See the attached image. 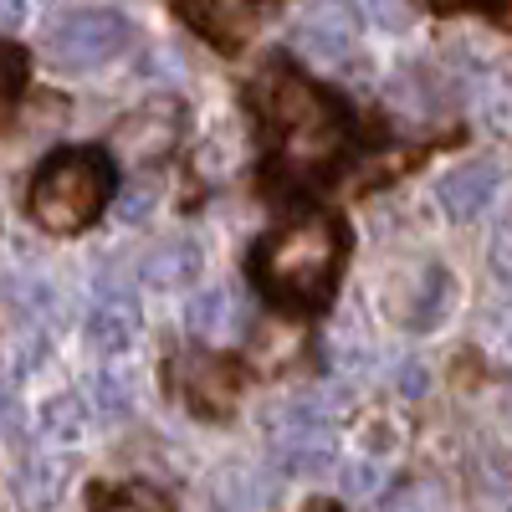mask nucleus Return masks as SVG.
<instances>
[{
  "mask_svg": "<svg viewBox=\"0 0 512 512\" xmlns=\"http://www.w3.org/2000/svg\"><path fill=\"white\" fill-rule=\"evenodd\" d=\"M256 113H262L272 149H277V175L292 185H313L333 175V164L349 149V113L333 93L313 88L303 72L267 67L256 77Z\"/></svg>",
  "mask_w": 512,
  "mask_h": 512,
  "instance_id": "1",
  "label": "nucleus"
},
{
  "mask_svg": "<svg viewBox=\"0 0 512 512\" xmlns=\"http://www.w3.org/2000/svg\"><path fill=\"white\" fill-rule=\"evenodd\" d=\"M344 221L338 216H303L282 231H272L256 251V282H262L277 303L292 308H318L333 292V277L344 267Z\"/></svg>",
  "mask_w": 512,
  "mask_h": 512,
  "instance_id": "2",
  "label": "nucleus"
},
{
  "mask_svg": "<svg viewBox=\"0 0 512 512\" xmlns=\"http://www.w3.org/2000/svg\"><path fill=\"white\" fill-rule=\"evenodd\" d=\"M108 190H113V164L98 149H62L36 169L26 205L41 231L67 236V231H82L98 221V210L108 205Z\"/></svg>",
  "mask_w": 512,
  "mask_h": 512,
  "instance_id": "3",
  "label": "nucleus"
},
{
  "mask_svg": "<svg viewBox=\"0 0 512 512\" xmlns=\"http://www.w3.org/2000/svg\"><path fill=\"white\" fill-rule=\"evenodd\" d=\"M344 410L338 395H297V400H282L267 410V446H272V461L292 477H318L333 466V420Z\"/></svg>",
  "mask_w": 512,
  "mask_h": 512,
  "instance_id": "4",
  "label": "nucleus"
},
{
  "mask_svg": "<svg viewBox=\"0 0 512 512\" xmlns=\"http://www.w3.org/2000/svg\"><path fill=\"white\" fill-rule=\"evenodd\" d=\"M128 41H134V31H128V21L118 11H72L62 21L47 26V36H41V52H47L57 67H103L113 62Z\"/></svg>",
  "mask_w": 512,
  "mask_h": 512,
  "instance_id": "5",
  "label": "nucleus"
},
{
  "mask_svg": "<svg viewBox=\"0 0 512 512\" xmlns=\"http://www.w3.org/2000/svg\"><path fill=\"white\" fill-rule=\"evenodd\" d=\"M180 103L175 98H149L144 108H134L128 118H118L113 128V159L118 169H149L159 164L180 139Z\"/></svg>",
  "mask_w": 512,
  "mask_h": 512,
  "instance_id": "6",
  "label": "nucleus"
},
{
  "mask_svg": "<svg viewBox=\"0 0 512 512\" xmlns=\"http://www.w3.org/2000/svg\"><path fill=\"white\" fill-rule=\"evenodd\" d=\"M451 292H456V282H451L446 267L420 262V267H410L405 277L390 282V292H384V313H390L405 333H425V328H436L446 318Z\"/></svg>",
  "mask_w": 512,
  "mask_h": 512,
  "instance_id": "7",
  "label": "nucleus"
},
{
  "mask_svg": "<svg viewBox=\"0 0 512 512\" xmlns=\"http://www.w3.org/2000/svg\"><path fill=\"white\" fill-rule=\"evenodd\" d=\"M364 16L354 0H313L308 16L292 26V47L313 62H344L359 47Z\"/></svg>",
  "mask_w": 512,
  "mask_h": 512,
  "instance_id": "8",
  "label": "nucleus"
},
{
  "mask_svg": "<svg viewBox=\"0 0 512 512\" xmlns=\"http://www.w3.org/2000/svg\"><path fill=\"white\" fill-rule=\"evenodd\" d=\"M175 379H180V395L190 400V410H200L210 420L231 415L236 390H241V369L221 354H210V349H185L180 364H175Z\"/></svg>",
  "mask_w": 512,
  "mask_h": 512,
  "instance_id": "9",
  "label": "nucleus"
},
{
  "mask_svg": "<svg viewBox=\"0 0 512 512\" xmlns=\"http://www.w3.org/2000/svg\"><path fill=\"white\" fill-rule=\"evenodd\" d=\"M277 472L256 461H226L216 477H210V507L216 512H272L277 507Z\"/></svg>",
  "mask_w": 512,
  "mask_h": 512,
  "instance_id": "10",
  "label": "nucleus"
},
{
  "mask_svg": "<svg viewBox=\"0 0 512 512\" xmlns=\"http://www.w3.org/2000/svg\"><path fill=\"white\" fill-rule=\"evenodd\" d=\"M502 185V164L497 159H466L456 169H446L441 185H436V200L446 210V221H472L487 210V200L497 195Z\"/></svg>",
  "mask_w": 512,
  "mask_h": 512,
  "instance_id": "11",
  "label": "nucleus"
},
{
  "mask_svg": "<svg viewBox=\"0 0 512 512\" xmlns=\"http://www.w3.org/2000/svg\"><path fill=\"white\" fill-rule=\"evenodd\" d=\"M272 6H277V0H185V16H190L210 41L236 47V41H246L256 26L267 21Z\"/></svg>",
  "mask_w": 512,
  "mask_h": 512,
  "instance_id": "12",
  "label": "nucleus"
},
{
  "mask_svg": "<svg viewBox=\"0 0 512 512\" xmlns=\"http://www.w3.org/2000/svg\"><path fill=\"white\" fill-rule=\"evenodd\" d=\"M139 277L144 287L154 292H185L195 277H200V246L190 236H164L144 251V262H139Z\"/></svg>",
  "mask_w": 512,
  "mask_h": 512,
  "instance_id": "13",
  "label": "nucleus"
},
{
  "mask_svg": "<svg viewBox=\"0 0 512 512\" xmlns=\"http://www.w3.org/2000/svg\"><path fill=\"white\" fill-rule=\"evenodd\" d=\"M72 487V461L62 451L52 456H31L16 472V507L21 512H57V502Z\"/></svg>",
  "mask_w": 512,
  "mask_h": 512,
  "instance_id": "14",
  "label": "nucleus"
},
{
  "mask_svg": "<svg viewBox=\"0 0 512 512\" xmlns=\"http://www.w3.org/2000/svg\"><path fill=\"white\" fill-rule=\"evenodd\" d=\"M185 323L195 338H205V344H221V338H231L241 328V308H236V292L231 287H205L195 303L185 308Z\"/></svg>",
  "mask_w": 512,
  "mask_h": 512,
  "instance_id": "15",
  "label": "nucleus"
},
{
  "mask_svg": "<svg viewBox=\"0 0 512 512\" xmlns=\"http://www.w3.org/2000/svg\"><path fill=\"white\" fill-rule=\"evenodd\" d=\"M36 431H41V441L47 446H77L82 441V431H88V400H82L77 390H62V395H52L47 405H41V415H36Z\"/></svg>",
  "mask_w": 512,
  "mask_h": 512,
  "instance_id": "16",
  "label": "nucleus"
},
{
  "mask_svg": "<svg viewBox=\"0 0 512 512\" xmlns=\"http://www.w3.org/2000/svg\"><path fill=\"white\" fill-rule=\"evenodd\" d=\"M139 338V308L134 303H93L88 313V344L98 354H123Z\"/></svg>",
  "mask_w": 512,
  "mask_h": 512,
  "instance_id": "17",
  "label": "nucleus"
},
{
  "mask_svg": "<svg viewBox=\"0 0 512 512\" xmlns=\"http://www.w3.org/2000/svg\"><path fill=\"white\" fill-rule=\"evenodd\" d=\"M477 118L487 134L512 139V77H487L477 93Z\"/></svg>",
  "mask_w": 512,
  "mask_h": 512,
  "instance_id": "18",
  "label": "nucleus"
},
{
  "mask_svg": "<svg viewBox=\"0 0 512 512\" xmlns=\"http://www.w3.org/2000/svg\"><path fill=\"white\" fill-rule=\"evenodd\" d=\"M384 512H451V497H446L441 482L415 477V482H405L390 502H384Z\"/></svg>",
  "mask_w": 512,
  "mask_h": 512,
  "instance_id": "19",
  "label": "nucleus"
},
{
  "mask_svg": "<svg viewBox=\"0 0 512 512\" xmlns=\"http://www.w3.org/2000/svg\"><path fill=\"white\" fill-rule=\"evenodd\" d=\"M154 205H159V180H154V175H139V180H128V185L118 190V221L134 226V221L149 216Z\"/></svg>",
  "mask_w": 512,
  "mask_h": 512,
  "instance_id": "20",
  "label": "nucleus"
},
{
  "mask_svg": "<svg viewBox=\"0 0 512 512\" xmlns=\"http://www.w3.org/2000/svg\"><path fill=\"white\" fill-rule=\"evenodd\" d=\"M93 405L108 415V420H118V415H128L134 410V390H128V379H118V374H93Z\"/></svg>",
  "mask_w": 512,
  "mask_h": 512,
  "instance_id": "21",
  "label": "nucleus"
},
{
  "mask_svg": "<svg viewBox=\"0 0 512 512\" xmlns=\"http://www.w3.org/2000/svg\"><path fill=\"white\" fill-rule=\"evenodd\" d=\"M344 492L354 502H379L384 497V466L379 461H349L344 466Z\"/></svg>",
  "mask_w": 512,
  "mask_h": 512,
  "instance_id": "22",
  "label": "nucleus"
},
{
  "mask_svg": "<svg viewBox=\"0 0 512 512\" xmlns=\"http://www.w3.org/2000/svg\"><path fill=\"white\" fill-rule=\"evenodd\" d=\"M21 88H26V52L21 47H6V103H11V113L21 103Z\"/></svg>",
  "mask_w": 512,
  "mask_h": 512,
  "instance_id": "23",
  "label": "nucleus"
},
{
  "mask_svg": "<svg viewBox=\"0 0 512 512\" xmlns=\"http://www.w3.org/2000/svg\"><path fill=\"white\" fill-rule=\"evenodd\" d=\"M364 6L379 16L384 31H405L410 26V6H405V0H364Z\"/></svg>",
  "mask_w": 512,
  "mask_h": 512,
  "instance_id": "24",
  "label": "nucleus"
},
{
  "mask_svg": "<svg viewBox=\"0 0 512 512\" xmlns=\"http://www.w3.org/2000/svg\"><path fill=\"white\" fill-rule=\"evenodd\" d=\"M492 262H497V277L502 282H512V221L497 231V241H492Z\"/></svg>",
  "mask_w": 512,
  "mask_h": 512,
  "instance_id": "25",
  "label": "nucleus"
},
{
  "mask_svg": "<svg viewBox=\"0 0 512 512\" xmlns=\"http://www.w3.org/2000/svg\"><path fill=\"white\" fill-rule=\"evenodd\" d=\"M395 379H400V384H395V390L415 400V395H425V379H431V374H425L420 364H400V374H395Z\"/></svg>",
  "mask_w": 512,
  "mask_h": 512,
  "instance_id": "26",
  "label": "nucleus"
},
{
  "mask_svg": "<svg viewBox=\"0 0 512 512\" xmlns=\"http://www.w3.org/2000/svg\"><path fill=\"white\" fill-rule=\"evenodd\" d=\"M98 512H149V507H139V502H128V497H113V502H103Z\"/></svg>",
  "mask_w": 512,
  "mask_h": 512,
  "instance_id": "27",
  "label": "nucleus"
},
{
  "mask_svg": "<svg viewBox=\"0 0 512 512\" xmlns=\"http://www.w3.org/2000/svg\"><path fill=\"white\" fill-rule=\"evenodd\" d=\"M21 11H26L21 0H6V16H0V21H6V31H16V26H21Z\"/></svg>",
  "mask_w": 512,
  "mask_h": 512,
  "instance_id": "28",
  "label": "nucleus"
},
{
  "mask_svg": "<svg viewBox=\"0 0 512 512\" xmlns=\"http://www.w3.org/2000/svg\"><path fill=\"white\" fill-rule=\"evenodd\" d=\"M308 512H333V507H323V502H318V507H308Z\"/></svg>",
  "mask_w": 512,
  "mask_h": 512,
  "instance_id": "29",
  "label": "nucleus"
}]
</instances>
